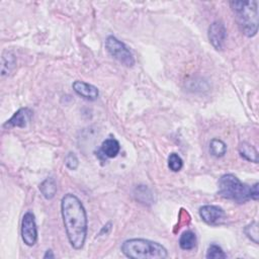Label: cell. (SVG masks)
Instances as JSON below:
<instances>
[{
    "mask_svg": "<svg viewBox=\"0 0 259 259\" xmlns=\"http://www.w3.org/2000/svg\"><path fill=\"white\" fill-rule=\"evenodd\" d=\"M61 214L70 245L80 250L83 248L88 230L86 210L82 202L73 193H67L61 201Z\"/></svg>",
    "mask_w": 259,
    "mask_h": 259,
    "instance_id": "cell-1",
    "label": "cell"
},
{
    "mask_svg": "<svg viewBox=\"0 0 259 259\" xmlns=\"http://www.w3.org/2000/svg\"><path fill=\"white\" fill-rule=\"evenodd\" d=\"M120 250L131 259H164L168 257L167 249L158 242L134 238L123 241Z\"/></svg>",
    "mask_w": 259,
    "mask_h": 259,
    "instance_id": "cell-2",
    "label": "cell"
},
{
    "mask_svg": "<svg viewBox=\"0 0 259 259\" xmlns=\"http://www.w3.org/2000/svg\"><path fill=\"white\" fill-rule=\"evenodd\" d=\"M105 49L113 59L118 61L123 66L131 68L135 65L136 61L133 53L125 46V44H123L117 38L108 36L105 40Z\"/></svg>",
    "mask_w": 259,
    "mask_h": 259,
    "instance_id": "cell-5",
    "label": "cell"
},
{
    "mask_svg": "<svg viewBox=\"0 0 259 259\" xmlns=\"http://www.w3.org/2000/svg\"><path fill=\"white\" fill-rule=\"evenodd\" d=\"M72 88L79 96L89 101H94L99 96L98 88L84 81H80V80L74 81L72 84Z\"/></svg>",
    "mask_w": 259,
    "mask_h": 259,
    "instance_id": "cell-10",
    "label": "cell"
},
{
    "mask_svg": "<svg viewBox=\"0 0 259 259\" xmlns=\"http://www.w3.org/2000/svg\"><path fill=\"white\" fill-rule=\"evenodd\" d=\"M44 258H45V259H47V258L53 259V258H55V254L53 253L52 250H47L46 253H45V255H44Z\"/></svg>",
    "mask_w": 259,
    "mask_h": 259,
    "instance_id": "cell-22",
    "label": "cell"
},
{
    "mask_svg": "<svg viewBox=\"0 0 259 259\" xmlns=\"http://www.w3.org/2000/svg\"><path fill=\"white\" fill-rule=\"evenodd\" d=\"M168 167L173 172H178L183 167V160L177 153H171L168 156Z\"/></svg>",
    "mask_w": 259,
    "mask_h": 259,
    "instance_id": "cell-18",
    "label": "cell"
},
{
    "mask_svg": "<svg viewBox=\"0 0 259 259\" xmlns=\"http://www.w3.org/2000/svg\"><path fill=\"white\" fill-rule=\"evenodd\" d=\"M208 38L217 51H222L227 38V30L221 21L214 22L208 30Z\"/></svg>",
    "mask_w": 259,
    "mask_h": 259,
    "instance_id": "cell-8",
    "label": "cell"
},
{
    "mask_svg": "<svg viewBox=\"0 0 259 259\" xmlns=\"http://www.w3.org/2000/svg\"><path fill=\"white\" fill-rule=\"evenodd\" d=\"M40 191L46 200H52L57 193V183L54 178H46L40 184Z\"/></svg>",
    "mask_w": 259,
    "mask_h": 259,
    "instance_id": "cell-14",
    "label": "cell"
},
{
    "mask_svg": "<svg viewBox=\"0 0 259 259\" xmlns=\"http://www.w3.org/2000/svg\"><path fill=\"white\" fill-rule=\"evenodd\" d=\"M258 182L254 183L251 187H250V200L253 201H258L259 199V190H258Z\"/></svg>",
    "mask_w": 259,
    "mask_h": 259,
    "instance_id": "cell-21",
    "label": "cell"
},
{
    "mask_svg": "<svg viewBox=\"0 0 259 259\" xmlns=\"http://www.w3.org/2000/svg\"><path fill=\"white\" fill-rule=\"evenodd\" d=\"M257 2H231L230 7L236 23L248 38H253L258 32V9Z\"/></svg>",
    "mask_w": 259,
    "mask_h": 259,
    "instance_id": "cell-3",
    "label": "cell"
},
{
    "mask_svg": "<svg viewBox=\"0 0 259 259\" xmlns=\"http://www.w3.org/2000/svg\"><path fill=\"white\" fill-rule=\"evenodd\" d=\"M245 235L255 244L259 243V234H258V223L256 221L251 222L244 228Z\"/></svg>",
    "mask_w": 259,
    "mask_h": 259,
    "instance_id": "cell-17",
    "label": "cell"
},
{
    "mask_svg": "<svg viewBox=\"0 0 259 259\" xmlns=\"http://www.w3.org/2000/svg\"><path fill=\"white\" fill-rule=\"evenodd\" d=\"M239 154L243 159H245L249 162L258 163V152H257V150L255 149L254 146H252L251 144H249L247 142H243V143L240 144Z\"/></svg>",
    "mask_w": 259,
    "mask_h": 259,
    "instance_id": "cell-12",
    "label": "cell"
},
{
    "mask_svg": "<svg viewBox=\"0 0 259 259\" xmlns=\"http://www.w3.org/2000/svg\"><path fill=\"white\" fill-rule=\"evenodd\" d=\"M197 242H198V239H197L196 233L190 230H186L180 235L178 243H179V247L182 250L189 251L196 248Z\"/></svg>",
    "mask_w": 259,
    "mask_h": 259,
    "instance_id": "cell-13",
    "label": "cell"
},
{
    "mask_svg": "<svg viewBox=\"0 0 259 259\" xmlns=\"http://www.w3.org/2000/svg\"><path fill=\"white\" fill-rule=\"evenodd\" d=\"M119 151H120V145H119L118 141L113 138H110V139H106L102 142L98 155H102L104 159L105 158H114L118 155Z\"/></svg>",
    "mask_w": 259,
    "mask_h": 259,
    "instance_id": "cell-11",
    "label": "cell"
},
{
    "mask_svg": "<svg viewBox=\"0 0 259 259\" xmlns=\"http://www.w3.org/2000/svg\"><path fill=\"white\" fill-rule=\"evenodd\" d=\"M22 239L27 246L33 247L38 241V227L35 215L27 212L22 220Z\"/></svg>",
    "mask_w": 259,
    "mask_h": 259,
    "instance_id": "cell-6",
    "label": "cell"
},
{
    "mask_svg": "<svg viewBox=\"0 0 259 259\" xmlns=\"http://www.w3.org/2000/svg\"><path fill=\"white\" fill-rule=\"evenodd\" d=\"M17 60L15 55L12 52H6L3 56V66H2V72L3 75H9L16 67Z\"/></svg>",
    "mask_w": 259,
    "mask_h": 259,
    "instance_id": "cell-16",
    "label": "cell"
},
{
    "mask_svg": "<svg viewBox=\"0 0 259 259\" xmlns=\"http://www.w3.org/2000/svg\"><path fill=\"white\" fill-rule=\"evenodd\" d=\"M33 117V110L29 107L20 108L4 124L5 127H26Z\"/></svg>",
    "mask_w": 259,
    "mask_h": 259,
    "instance_id": "cell-9",
    "label": "cell"
},
{
    "mask_svg": "<svg viewBox=\"0 0 259 259\" xmlns=\"http://www.w3.org/2000/svg\"><path fill=\"white\" fill-rule=\"evenodd\" d=\"M206 257L208 259H221V258H227V254L219 245L211 244L208 248Z\"/></svg>",
    "mask_w": 259,
    "mask_h": 259,
    "instance_id": "cell-19",
    "label": "cell"
},
{
    "mask_svg": "<svg viewBox=\"0 0 259 259\" xmlns=\"http://www.w3.org/2000/svg\"><path fill=\"white\" fill-rule=\"evenodd\" d=\"M218 193L229 201L237 204H245L250 201V186L243 183L234 174H224L218 181Z\"/></svg>",
    "mask_w": 259,
    "mask_h": 259,
    "instance_id": "cell-4",
    "label": "cell"
},
{
    "mask_svg": "<svg viewBox=\"0 0 259 259\" xmlns=\"http://www.w3.org/2000/svg\"><path fill=\"white\" fill-rule=\"evenodd\" d=\"M210 153L217 158L224 157L227 153V145L220 139H213L210 142Z\"/></svg>",
    "mask_w": 259,
    "mask_h": 259,
    "instance_id": "cell-15",
    "label": "cell"
},
{
    "mask_svg": "<svg viewBox=\"0 0 259 259\" xmlns=\"http://www.w3.org/2000/svg\"><path fill=\"white\" fill-rule=\"evenodd\" d=\"M199 214L201 219L210 226H219L223 224L227 218L225 211L221 207L214 205L201 207Z\"/></svg>",
    "mask_w": 259,
    "mask_h": 259,
    "instance_id": "cell-7",
    "label": "cell"
},
{
    "mask_svg": "<svg viewBox=\"0 0 259 259\" xmlns=\"http://www.w3.org/2000/svg\"><path fill=\"white\" fill-rule=\"evenodd\" d=\"M65 164L70 170H76L79 165V160L74 153L70 152L65 157Z\"/></svg>",
    "mask_w": 259,
    "mask_h": 259,
    "instance_id": "cell-20",
    "label": "cell"
}]
</instances>
